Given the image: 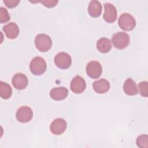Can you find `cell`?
I'll list each match as a JSON object with an SVG mask.
<instances>
[{
    "label": "cell",
    "instance_id": "6da1fadb",
    "mask_svg": "<svg viewBox=\"0 0 148 148\" xmlns=\"http://www.w3.org/2000/svg\"><path fill=\"white\" fill-rule=\"evenodd\" d=\"M35 45L39 51L46 52L51 49L52 40L49 35L45 34H40L35 37Z\"/></svg>",
    "mask_w": 148,
    "mask_h": 148
},
{
    "label": "cell",
    "instance_id": "7a4b0ae2",
    "mask_svg": "<svg viewBox=\"0 0 148 148\" xmlns=\"http://www.w3.org/2000/svg\"><path fill=\"white\" fill-rule=\"evenodd\" d=\"M112 42L115 48L123 49L130 44V36L126 32H118L112 36Z\"/></svg>",
    "mask_w": 148,
    "mask_h": 148
},
{
    "label": "cell",
    "instance_id": "3957f363",
    "mask_svg": "<svg viewBox=\"0 0 148 148\" xmlns=\"http://www.w3.org/2000/svg\"><path fill=\"white\" fill-rule=\"evenodd\" d=\"M47 65L45 60L40 57H35L31 61L29 69L31 72L36 76H39L45 73Z\"/></svg>",
    "mask_w": 148,
    "mask_h": 148
},
{
    "label": "cell",
    "instance_id": "277c9868",
    "mask_svg": "<svg viewBox=\"0 0 148 148\" xmlns=\"http://www.w3.org/2000/svg\"><path fill=\"white\" fill-rule=\"evenodd\" d=\"M119 26L124 31H131L136 25V21L134 17L127 13H123L118 20Z\"/></svg>",
    "mask_w": 148,
    "mask_h": 148
},
{
    "label": "cell",
    "instance_id": "5b68a950",
    "mask_svg": "<svg viewBox=\"0 0 148 148\" xmlns=\"http://www.w3.org/2000/svg\"><path fill=\"white\" fill-rule=\"evenodd\" d=\"M54 63L56 65L62 69L69 68L72 64V58L69 54L65 52L58 53L54 57Z\"/></svg>",
    "mask_w": 148,
    "mask_h": 148
},
{
    "label": "cell",
    "instance_id": "8992f818",
    "mask_svg": "<svg viewBox=\"0 0 148 148\" xmlns=\"http://www.w3.org/2000/svg\"><path fill=\"white\" fill-rule=\"evenodd\" d=\"M102 72V68L101 64L97 61L89 62L86 66L87 75L92 79L99 78Z\"/></svg>",
    "mask_w": 148,
    "mask_h": 148
},
{
    "label": "cell",
    "instance_id": "52a82bcc",
    "mask_svg": "<svg viewBox=\"0 0 148 148\" xmlns=\"http://www.w3.org/2000/svg\"><path fill=\"white\" fill-rule=\"evenodd\" d=\"M16 117L19 122L27 123L32 119L33 117V112L28 106H21L17 110Z\"/></svg>",
    "mask_w": 148,
    "mask_h": 148
},
{
    "label": "cell",
    "instance_id": "ba28073f",
    "mask_svg": "<svg viewBox=\"0 0 148 148\" xmlns=\"http://www.w3.org/2000/svg\"><path fill=\"white\" fill-rule=\"evenodd\" d=\"M66 121L61 118L54 119L50 125V130L52 134L59 135L63 134L66 128Z\"/></svg>",
    "mask_w": 148,
    "mask_h": 148
},
{
    "label": "cell",
    "instance_id": "9c48e42d",
    "mask_svg": "<svg viewBox=\"0 0 148 148\" xmlns=\"http://www.w3.org/2000/svg\"><path fill=\"white\" fill-rule=\"evenodd\" d=\"M104 14L103 16L105 21L109 23L114 22L117 18V12L116 7L112 3H105L104 4Z\"/></svg>",
    "mask_w": 148,
    "mask_h": 148
},
{
    "label": "cell",
    "instance_id": "30bf717a",
    "mask_svg": "<svg viewBox=\"0 0 148 148\" xmlns=\"http://www.w3.org/2000/svg\"><path fill=\"white\" fill-rule=\"evenodd\" d=\"M86 87V83L84 79L80 76L74 77L70 84V88L72 92L75 94H80L83 92Z\"/></svg>",
    "mask_w": 148,
    "mask_h": 148
},
{
    "label": "cell",
    "instance_id": "8fae6325",
    "mask_svg": "<svg viewBox=\"0 0 148 148\" xmlns=\"http://www.w3.org/2000/svg\"><path fill=\"white\" fill-rule=\"evenodd\" d=\"M12 83L17 90H23L28 84V77L23 73H17L12 77Z\"/></svg>",
    "mask_w": 148,
    "mask_h": 148
},
{
    "label": "cell",
    "instance_id": "7c38bea8",
    "mask_svg": "<svg viewBox=\"0 0 148 148\" xmlns=\"http://www.w3.org/2000/svg\"><path fill=\"white\" fill-rule=\"evenodd\" d=\"M6 37L10 39H14L17 37L19 34L18 26L14 23H10L3 27Z\"/></svg>",
    "mask_w": 148,
    "mask_h": 148
},
{
    "label": "cell",
    "instance_id": "4fadbf2b",
    "mask_svg": "<svg viewBox=\"0 0 148 148\" xmlns=\"http://www.w3.org/2000/svg\"><path fill=\"white\" fill-rule=\"evenodd\" d=\"M68 94V90L64 87H55L50 91V97L56 101H61L65 99Z\"/></svg>",
    "mask_w": 148,
    "mask_h": 148
},
{
    "label": "cell",
    "instance_id": "5bb4252c",
    "mask_svg": "<svg viewBox=\"0 0 148 148\" xmlns=\"http://www.w3.org/2000/svg\"><path fill=\"white\" fill-rule=\"evenodd\" d=\"M92 87L96 92L98 94H104L109 90L110 83L107 80L101 79L95 81L92 84Z\"/></svg>",
    "mask_w": 148,
    "mask_h": 148
},
{
    "label": "cell",
    "instance_id": "9a60e30c",
    "mask_svg": "<svg viewBox=\"0 0 148 148\" xmlns=\"http://www.w3.org/2000/svg\"><path fill=\"white\" fill-rule=\"evenodd\" d=\"M123 90L128 95H135L138 92L136 84L131 78H128L124 82Z\"/></svg>",
    "mask_w": 148,
    "mask_h": 148
},
{
    "label": "cell",
    "instance_id": "2e32d148",
    "mask_svg": "<svg viewBox=\"0 0 148 148\" xmlns=\"http://www.w3.org/2000/svg\"><path fill=\"white\" fill-rule=\"evenodd\" d=\"M102 9V5L99 1H92L88 5V12L92 17H98L101 14Z\"/></svg>",
    "mask_w": 148,
    "mask_h": 148
},
{
    "label": "cell",
    "instance_id": "e0dca14e",
    "mask_svg": "<svg viewBox=\"0 0 148 148\" xmlns=\"http://www.w3.org/2000/svg\"><path fill=\"white\" fill-rule=\"evenodd\" d=\"M111 41L106 38H101L97 42V49L102 53H108L112 49Z\"/></svg>",
    "mask_w": 148,
    "mask_h": 148
},
{
    "label": "cell",
    "instance_id": "ac0fdd59",
    "mask_svg": "<svg viewBox=\"0 0 148 148\" xmlns=\"http://www.w3.org/2000/svg\"><path fill=\"white\" fill-rule=\"evenodd\" d=\"M12 94V89L8 83L1 81L0 82V95L3 99L9 98Z\"/></svg>",
    "mask_w": 148,
    "mask_h": 148
},
{
    "label": "cell",
    "instance_id": "d6986e66",
    "mask_svg": "<svg viewBox=\"0 0 148 148\" xmlns=\"http://www.w3.org/2000/svg\"><path fill=\"white\" fill-rule=\"evenodd\" d=\"M136 145L138 147L141 148L148 147V136L146 134L141 135L136 139Z\"/></svg>",
    "mask_w": 148,
    "mask_h": 148
},
{
    "label": "cell",
    "instance_id": "ffe728a7",
    "mask_svg": "<svg viewBox=\"0 0 148 148\" xmlns=\"http://www.w3.org/2000/svg\"><path fill=\"white\" fill-rule=\"evenodd\" d=\"M139 92L141 96L147 97L148 96V83L146 81L141 82L138 85Z\"/></svg>",
    "mask_w": 148,
    "mask_h": 148
},
{
    "label": "cell",
    "instance_id": "44dd1931",
    "mask_svg": "<svg viewBox=\"0 0 148 148\" xmlns=\"http://www.w3.org/2000/svg\"><path fill=\"white\" fill-rule=\"evenodd\" d=\"M10 20V15L3 7L0 8V22L1 23H5Z\"/></svg>",
    "mask_w": 148,
    "mask_h": 148
},
{
    "label": "cell",
    "instance_id": "7402d4cb",
    "mask_svg": "<svg viewBox=\"0 0 148 148\" xmlns=\"http://www.w3.org/2000/svg\"><path fill=\"white\" fill-rule=\"evenodd\" d=\"M19 2V0H3V3L9 8H15L18 5Z\"/></svg>",
    "mask_w": 148,
    "mask_h": 148
},
{
    "label": "cell",
    "instance_id": "603a6c76",
    "mask_svg": "<svg viewBox=\"0 0 148 148\" xmlns=\"http://www.w3.org/2000/svg\"><path fill=\"white\" fill-rule=\"evenodd\" d=\"M58 1L55 0H45V1H41L40 2L46 7L47 8H53L58 3Z\"/></svg>",
    "mask_w": 148,
    "mask_h": 148
}]
</instances>
